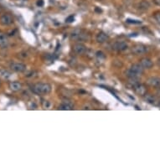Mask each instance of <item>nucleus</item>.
<instances>
[{
    "label": "nucleus",
    "mask_w": 160,
    "mask_h": 160,
    "mask_svg": "<svg viewBox=\"0 0 160 160\" xmlns=\"http://www.w3.org/2000/svg\"><path fill=\"white\" fill-rule=\"evenodd\" d=\"M138 5H139V8L142 9V10H147V9H148V8L150 7L149 3L147 2V1H142Z\"/></svg>",
    "instance_id": "18"
},
{
    "label": "nucleus",
    "mask_w": 160,
    "mask_h": 160,
    "mask_svg": "<svg viewBox=\"0 0 160 160\" xmlns=\"http://www.w3.org/2000/svg\"><path fill=\"white\" fill-rule=\"evenodd\" d=\"M128 47V44L125 43V42H122V41H117V42H116V43L113 45V46H112V48L114 49L115 50H117V51H123V50L127 49Z\"/></svg>",
    "instance_id": "9"
},
{
    "label": "nucleus",
    "mask_w": 160,
    "mask_h": 160,
    "mask_svg": "<svg viewBox=\"0 0 160 160\" xmlns=\"http://www.w3.org/2000/svg\"><path fill=\"white\" fill-rule=\"evenodd\" d=\"M145 101L149 103V104L153 105V106H159L160 102L159 97L158 96H154L152 94H146L144 96Z\"/></svg>",
    "instance_id": "3"
},
{
    "label": "nucleus",
    "mask_w": 160,
    "mask_h": 160,
    "mask_svg": "<svg viewBox=\"0 0 160 160\" xmlns=\"http://www.w3.org/2000/svg\"><path fill=\"white\" fill-rule=\"evenodd\" d=\"M73 49H74V51H75L76 54H77V55H83L87 51V47L83 44L78 43V44H76L73 46Z\"/></svg>",
    "instance_id": "7"
},
{
    "label": "nucleus",
    "mask_w": 160,
    "mask_h": 160,
    "mask_svg": "<svg viewBox=\"0 0 160 160\" xmlns=\"http://www.w3.org/2000/svg\"><path fill=\"white\" fill-rule=\"evenodd\" d=\"M96 41L98 43H104V42H106V40H108V36H107L106 34H105L103 32H101L96 35Z\"/></svg>",
    "instance_id": "15"
},
{
    "label": "nucleus",
    "mask_w": 160,
    "mask_h": 160,
    "mask_svg": "<svg viewBox=\"0 0 160 160\" xmlns=\"http://www.w3.org/2000/svg\"><path fill=\"white\" fill-rule=\"evenodd\" d=\"M37 5H38V6H40V7H42V6L44 5V1H43V0H38V2H37Z\"/></svg>",
    "instance_id": "23"
},
{
    "label": "nucleus",
    "mask_w": 160,
    "mask_h": 160,
    "mask_svg": "<svg viewBox=\"0 0 160 160\" xmlns=\"http://www.w3.org/2000/svg\"><path fill=\"white\" fill-rule=\"evenodd\" d=\"M159 108H160V102H159Z\"/></svg>",
    "instance_id": "26"
},
{
    "label": "nucleus",
    "mask_w": 160,
    "mask_h": 160,
    "mask_svg": "<svg viewBox=\"0 0 160 160\" xmlns=\"http://www.w3.org/2000/svg\"><path fill=\"white\" fill-rule=\"evenodd\" d=\"M74 20H75V17L73 16V15L69 16L68 18H66V19H65V21H66L67 23H72Z\"/></svg>",
    "instance_id": "21"
},
{
    "label": "nucleus",
    "mask_w": 160,
    "mask_h": 160,
    "mask_svg": "<svg viewBox=\"0 0 160 160\" xmlns=\"http://www.w3.org/2000/svg\"><path fill=\"white\" fill-rule=\"evenodd\" d=\"M133 90L136 92L137 95H138V96H144L147 94V87H146V86L144 85V84H141V83L137 84L136 86L133 87Z\"/></svg>",
    "instance_id": "4"
},
{
    "label": "nucleus",
    "mask_w": 160,
    "mask_h": 160,
    "mask_svg": "<svg viewBox=\"0 0 160 160\" xmlns=\"http://www.w3.org/2000/svg\"><path fill=\"white\" fill-rule=\"evenodd\" d=\"M132 50L135 55H144L148 52V47L144 45H136L133 47Z\"/></svg>",
    "instance_id": "5"
},
{
    "label": "nucleus",
    "mask_w": 160,
    "mask_h": 160,
    "mask_svg": "<svg viewBox=\"0 0 160 160\" xmlns=\"http://www.w3.org/2000/svg\"><path fill=\"white\" fill-rule=\"evenodd\" d=\"M10 68L14 71L18 72V73H21L24 72L26 70V65L23 63H19V62H15V63H12L10 65Z\"/></svg>",
    "instance_id": "6"
},
{
    "label": "nucleus",
    "mask_w": 160,
    "mask_h": 160,
    "mask_svg": "<svg viewBox=\"0 0 160 160\" xmlns=\"http://www.w3.org/2000/svg\"><path fill=\"white\" fill-rule=\"evenodd\" d=\"M9 88L13 91H19L22 88V84L18 81H13L9 83Z\"/></svg>",
    "instance_id": "13"
},
{
    "label": "nucleus",
    "mask_w": 160,
    "mask_h": 160,
    "mask_svg": "<svg viewBox=\"0 0 160 160\" xmlns=\"http://www.w3.org/2000/svg\"><path fill=\"white\" fill-rule=\"evenodd\" d=\"M140 64L142 65V66L144 68H145V69H150V68H152V65H153L152 61L150 59H148V58H143V59H141Z\"/></svg>",
    "instance_id": "11"
},
{
    "label": "nucleus",
    "mask_w": 160,
    "mask_h": 160,
    "mask_svg": "<svg viewBox=\"0 0 160 160\" xmlns=\"http://www.w3.org/2000/svg\"><path fill=\"white\" fill-rule=\"evenodd\" d=\"M127 22L129 23V24H141V21H138V20H133V19H127Z\"/></svg>",
    "instance_id": "19"
},
{
    "label": "nucleus",
    "mask_w": 160,
    "mask_h": 160,
    "mask_svg": "<svg viewBox=\"0 0 160 160\" xmlns=\"http://www.w3.org/2000/svg\"><path fill=\"white\" fill-rule=\"evenodd\" d=\"M0 23L3 25H9L13 23V18L10 14H5L2 15L0 18Z\"/></svg>",
    "instance_id": "10"
},
{
    "label": "nucleus",
    "mask_w": 160,
    "mask_h": 160,
    "mask_svg": "<svg viewBox=\"0 0 160 160\" xmlns=\"http://www.w3.org/2000/svg\"><path fill=\"white\" fill-rule=\"evenodd\" d=\"M32 91L38 95H46L51 91V86L48 83H37L32 87Z\"/></svg>",
    "instance_id": "1"
},
{
    "label": "nucleus",
    "mask_w": 160,
    "mask_h": 160,
    "mask_svg": "<svg viewBox=\"0 0 160 160\" xmlns=\"http://www.w3.org/2000/svg\"><path fill=\"white\" fill-rule=\"evenodd\" d=\"M8 45V40L7 35L3 32H0V47L5 48Z\"/></svg>",
    "instance_id": "12"
},
{
    "label": "nucleus",
    "mask_w": 160,
    "mask_h": 160,
    "mask_svg": "<svg viewBox=\"0 0 160 160\" xmlns=\"http://www.w3.org/2000/svg\"><path fill=\"white\" fill-rule=\"evenodd\" d=\"M153 2H154V3H155V4H157V5L160 6V0H153Z\"/></svg>",
    "instance_id": "24"
},
{
    "label": "nucleus",
    "mask_w": 160,
    "mask_h": 160,
    "mask_svg": "<svg viewBox=\"0 0 160 160\" xmlns=\"http://www.w3.org/2000/svg\"><path fill=\"white\" fill-rule=\"evenodd\" d=\"M157 96L160 97V87H159L158 90H157Z\"/></svg>",
    "instance_id": "25"
},
{
    "label": "nucleus",
    "mask_w": 160,
    "mask_h": 160,
    "mask_svg": "<svg viewBox=\"0 0 160 160\" xmlns=\"http://www.w3.org/2000/svg\"><path fill=\"white\" fill-rule=\"evenodd\" d=\"M60 110H64V111H69V110H72L73 109V105L71 102L65 101L64 102H62L60 106H59Z\"/></svg>",
    "instance_id": "14"
},
{
    "label": "nucleus",
    "mask_w": 160,
    "mask_h": 160,
    "mask_svg": "<svg viewBox=\"0 0 160 160\" xmlns=\"http://www.w3.org/2000/svg\"><path fill=\"white\" fill-rule=\"evenodd\" d=\"M148 84L154 88L160 87V77L158 76H152L148 80Z\"/></svg>",
    "instance_id": "8"
},
{
    "label": "nucleus",
    "mask_w": 160,
    "mask_h": 160,
    "mask_svg": "<svg viewBox=\"0 0 160 160\" xmlns=\"http://www.w3.org/2000/svg\"><path fill=\"white\" fill-rule=\"evenodd\" d=\"M11 77V73L6 70H0V78L3 80H8Z\"/></svg>",
    "instance_id": "17"
},
{
    "label": "nucleus",
    "mask_w": 160,
    "mask_h": 160,
    "mask_svg": "<svg viewBox=\"0 0 160 160\" xmlns=\"http://www.w3.org/2000/svg\"><path fill=\"white\" fill-rule=\"evenodd\" d=\"M82 35H83V34L81 33V30H76L75 31L72 32L71 36L72 40H82Z\"/></svg>",
    "instance_id": "16"
},
{
    "label": "nucleus",
    "mask_w": 160,
    "mask_h": 160,
    "mask_svg": "<svg viewBox=\"0 0 160 160\" xmlns=\"http://www.w3.org/2000/svg\"><path fill=\"white\" fill-rule=\"evenodd\" d=\"M96 56H97L98 58H100V57H102V58H105L104 54H103L102 52H101V51H98V52L96 53Z\"/></svg>",
    "instance_id": "22"
},
{
    "label": "nucleus",
    "mask_w": 160,
    "mask_h": 160,
    "mask_svg": "<svg viewBox=\"0 0 160 160\" xmlns=\"http://www.w3.org/2000/svg\"><path fill=\"white\" fill-rule=\"evenodd\" d=\"M154 18L157 20V22L160 24V12H157L154 14Z\"/></svg>",
    "instance_id": "20"
},
{
    "label": "nucleus",
    "mask_w": 160,
    "mask_h": 160,
    "mask_svg": "<svg viewBox=\"0 0 160 160\" xmlns=\"http://www.w3.org/2000/svg\"><path fill=\"white\" fill-rule=\"evenodd\" d=\"M144 69L140 63L133 64L127 71V76L129 78H137L144 73Z\"/></svg>",
    "instance_id": "2"
}]
</instances>
